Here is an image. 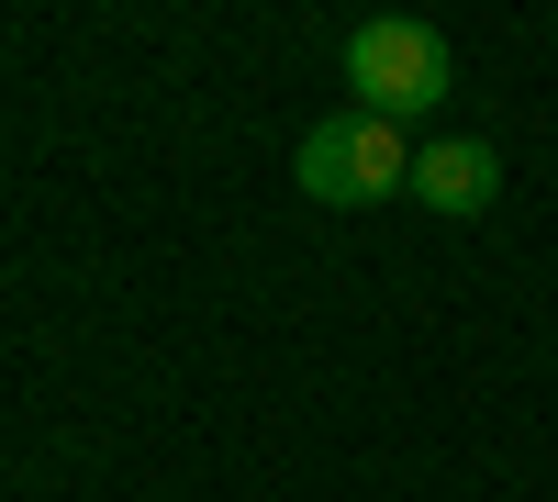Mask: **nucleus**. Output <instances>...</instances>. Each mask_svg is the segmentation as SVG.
Segmentation results:
<instances>
[{
	"mask_svg": "<svg viewBox=\"0 0 558 502\" xmlns=\"http://www.w3.org/2000/svg\"><path fill=\"white\" fill-rule=\"evenodd\" d=\"M347 89H357V112H380V123H425L447 89H458V57H447V34L436 23H357L347 34Z\"/></svg>",
	"mask_w": 558,
	"mask_h": 502,
	"instance_id": "nucleus-1",
	"label": "nucleus"
},
{
	"mask_svg": "<svg viewBox=\"0 0 558 502\" xmlns=\"http://www.w3.org/2000/svg\"><path fill=\"white\" fill-rule=\"evenodd\" d=\"M291 168H302V191L324 212H368V201L413 191V146H402V123H380V112H324Z\"/></svg>",
	"mask_w": 558,
	"mask_h": 502,
	"instance_id": "nucleus-2",
	"label": "nucleus"
},
{
	"mask_svg": "<svg viewBox=\"0 0 558 502\" xmlns=\"http://www.w3.org/2000/svg\"><path fill=\"white\" fill-rule=\"evenodd\" d=\"M492 191H502V157L481 146V134H436V146H413V201H425V212L470 223V212H492Z\"/></svg>",
	"mask_w": 558,
	"mask_h": 502,
	"instance_id": "nucleus-3",
	"label": "nucleus"
}]
</instances>
